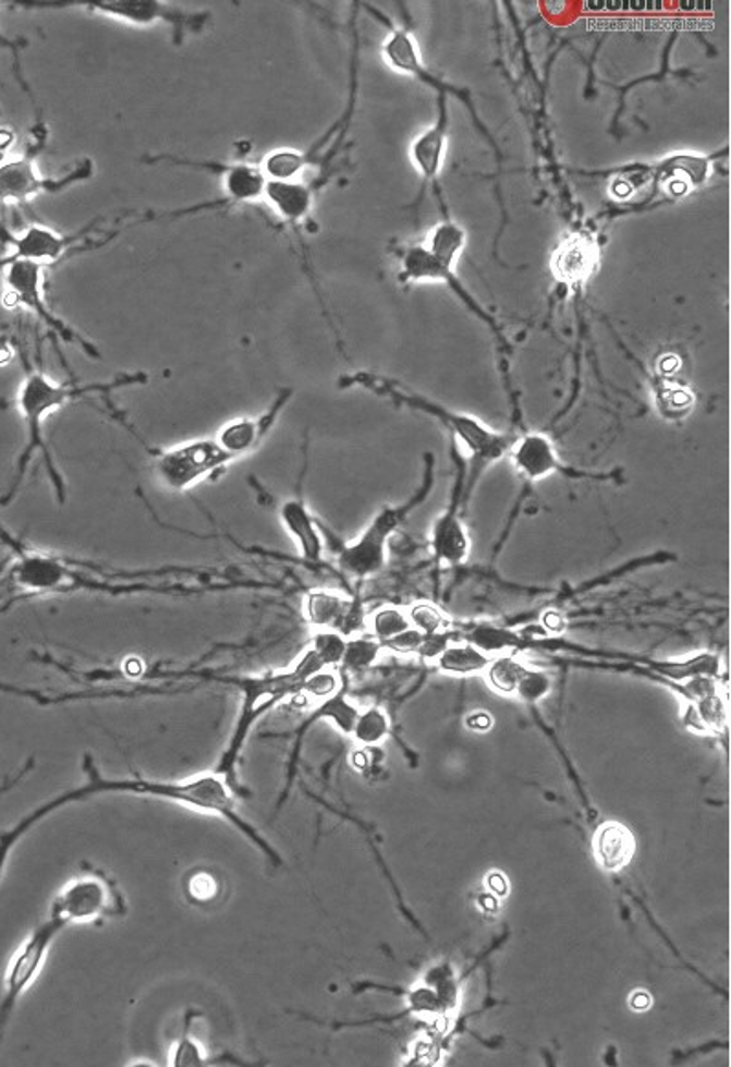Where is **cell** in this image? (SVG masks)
Returning <instances> with one entry per match:
<instances>
[{"mask_svg": "<svg viewBox=\"0 0 731 1067\" xmlns=\"http://www.w3.org/2000/svg\"><path fill=\"white\" fill-rule=\"evenodd\" d=\"M429 243L424 248L429 252V254L442 263L443 266L448 268H453L456 259H459V254L461 250L464 248L466 244V231L462 230L461 226L453 225V222H443V225H438L435 230L431 231V235L427 239Z\"/></svg>", "mask_w": 731, "mask_h": 1067, "instance_id": "cell-24", "label": "cell"}, {"mask_svg": "<svg viewBox=\"0 0 731 1067\" xmlns=\"http://www.w3.org/2000/svg\"><path fill=\"white\" fill-rule=\"evenodd\" d=\"M407 615H410L411 623H413L415 629H418L424 636L438 635V633L446 628V623H448V620H446V617H443L442 611H440L437 606L427 604V602L415 604V606L411 607L410 611H407Z\"/></svg>", "mask_w": 731, "mask_h": 1067, "instance_id": "cell-29", "label": "cell"}, {"mask_svg": "<svg viewBox=\"0 0 731 1067\" xmlns=\"http://www.w3.org/2000/svg\"><path fill=\"white\" fill-rule=\"evenodd\" d=\"M83 771L87 773L88 781L83 787L64 790L58 797L50 798L47 802L40 803L39 808L24 814L17 824L12 825L7 832H0V878L7 872V864L12 857L13 849L28 835L34 827L47 820L50 814L58 813L59 809L72 805V803L85 802L88 798L96 795H134V797H150L166 802L180 803L184 808L195 809L198 813L217 816L233 825L236 832L248 838L260 853L265 854L266 860L271 865H279L282 862L281 854L276 846L255 827L249 820L244 819V814L239 811V792L235 787L228 781L224 774L219 771H206V773L195 774L190 778L176 779V781H161V779L147 778H105L99 773L93 757H85Z\"/></svg>", "mask_w": 731, "mask_h": 1067, "instance_id": "cell-1", "label": "cell"}, {"mask_svg": "<svg viewBox=\"0 0 731 1067\" xmlns=\"http://www.w3.org/2000/svg\"><path fill=\"white\" fill-rule=\"evenodd\" d=\"M446 142H448V110H446V94H442L437 123L411 144V158L422 179L432 180L440 173Z\"/></svg>", "mask_w": 731, "mask_h": 1067, "instance_id": "cell-19", "label": "cell"}, {"mask_svg": "<svg viewBox=\"0 0 731 1067\" xmlns=\"http://www.w3.org/2000/svg\"><path fill=\"white\" fill-rule=\"evenodd\" d=\"M42 7H81L88 12L120 19L123 23L147 24L168 23L174 26H202L204 13H185L179 8L169 7L156 0H70V2H39Z\"/></svg>", "mask_w": 731, "mask_h": 1067, "instance_id": "cell-10", "label": "cell"}, {"mask_svg": "<svg viewBox=\"0 0 731 1067\" xmlns=\"http://www.w3.org/2000/svg\"><path fill=\"white\" fill-rule=\"evenodd\" d=\"M279 518H281V523L290 536L294 537L305 561L319 563L322 558V550H325V542H322V534L319 531V525H317V520L306 507L305 499L294 497V499L282 502Z\"/></svg>", "mask_w": 731, "mask_h": 1067, "instance_id": "cell-16", "label": "cell"}, {"mask_svg": "<svg viewBox=\"0 0 731 1067\" xmlns=\"http://www.w3.org/2000/svg\"><path fill=\"white\" fill-rule=\"evenodd\" d=\"M236 461H241V457L222 437V433L217 432L211 437L161 451L155 459V472L161 485L168 486L169 490L184 492L211 480L215 473Z\"/></svg>", "mask_w": 731, "mask_h": 1067, "instance_id": "cell-5", "label": "cell"}, {"mask_svg": "<svg viewBox=\"0 0 731 1067\" xmlns=\"http://www.w3.org/2000/svg\"><path fill=\"white\" fill-rule=\"evenodd\" d=\"M305 615L319 631H336L343 636L356 633L367 622L356 601L332 591H312L306 596Z\"/></svg>", "mask_w": 731, "mask_h": 1067, "instance_id": "cell-14", "label": "cell"}, {"mask_svg": "<svg viewBox=\"0 0 731 1067\" xmlns=\"http://www.w3.org/2000/svg\"><path fill=\"white\" fill-rule=\"evenodd\" d=\"M599 244L588 233H571L558 244L552 255V274L559 283L582 287L598 270Z\"/></svg>", "mask_w": 731, "mask_h": 1067, "instance_id": "cell-13", "label": "cell"}, {"mask_svg": "<svg viewBox=\"0 0 731 1067\" xmlns=\"http://www.w3.org/2000/svg\"><path fill=\"white\" fill-rule=\"evenodd\" d=\"M99 387L105 386L77 387L70 386V384H59V381L52 380L42 371H29L26 378H24L23 386H21L17 399L19 410L23 413L26 429H28V445H26L23 456L19 459L17 477H15V483H13L8 499L17 492L19 483L23 480L24 472H26V468L29 464V459L34 457L35 451L39 450L47 457L53 483L58 485L59 496H61V501H63V485L59 481L58 472L53 468L52 457L48 453L45 440H42V424H45L47 416L52 411H58L61 405L69 404L72 400L80 399V397L87 395V392L96 391Z\"/></svg>", "mask_w": 731, "mask_h": 1067, "instance_id": "cell-4", "label": "cell"}, {"mask_svg": "<svg viewBox=\"0 0 731 1067\" xmlns=\"http://www.w3.org/2000/svg\"><path fill=\"white\" fill-rule=\"evenodd\" d=\"M431 486L432 473L431 462H429L424 483L410 501L380 510L370 520L369 525L360 532V536L354 537L352 542L345 543L340 548V553H338L340 571L356 582L376 577L386 567L387 545H389L392 534L400 529L403 521L407 520V516L413 510L426 501L431 494Z\"/></svg>", "mask_w": 731, "mask_h": 1067, "instance_id": "cell-3", "label": "cell"}, {"mask_svg": "<svg viewBox=\"0 0 731 1067\" xmlns=\"http://www.w3.org/2000/svg\"><path fill=\"white\" fill-rule=\"evenodd\" d=\"M66 926L69 924L64 923L63 919L48 912V918L29 932L23 945L19 946L10 959L4 974V994L0 999V1039L7 1033L8 1023L12 1020L19 1002L39 978L53 943L63 934Z\"/></svg>", "mask_w": 731, "mask_h": 1067, "instance_id": "cell-7", "label": "cell"}, {"mask_svg": "<svg viewBox=\"0 0 731 1067\" xmlns=\"http://www.w3.org/2000/svg\"><path fill=\"white\" fill-rule=\"evenodd\" d=\"M488 658L475 646H446L440 653V666L455 674H467L486 666Z\"/></svg>", "mask_w": 731, "mask_h": 1067, "instance_id": "cell-27", "label": "cell"}, {"mask_svg": "<svg viewBox=\"0 0 731 1067\" xmlns=\"http://www.w3.org/2000/svg\"><path fill=\"white\" fill-rule=\"evenodd\" d=\"M467 723L473 728H488L490 727V717L484 716V714H475V716L467 719Z\"/></svg>", "mask_w": 731, "mask_h": 1067, "instance_id": "cell-33", "label": "cell"}, {"mask_svg": "<svg viewBox=\"0 0 731 1067\" xmlns=\"http://www.w3.org/2000/svg\"><path fill=\"white\" fill-rule=\"evenodd\" d=\"M4 268V283H7V294L4 303L8 306H24L28 311H34L50 329L56 330L64 341L75 343L81 349H85L88 354L99 356V352L94 351L93 345L81 338L74 329H70L63 319H59L42 298V279H45V265L37 260L21 259L15 255L8 254L4 259H0V270Z\"/></svg>", "mask_w": 731, "mask_h": 1067, "instance_id": "cell-8", "label": "cell"}, {"mask_svg": "<svg viewBox=\"0 0 731 1067\" xmlns=\"http://www.w3.org/2000/svg\"><path fill=\"white\" fill-rule=\"evenodd\" d=\"M717 156L679 155L668 156L655 166H645V184H651L653 196L679 198L703 185L711 173V162Z\"/></svg>", "mask_w": 731, "mask_h": 1067, "instance_id": "cell-12", "label": "cell"}, {"mask_svg": "<svg viewBox=\"0 0 731 1067\" xmlns=\"http://www.w3.org/2000/svg\"><path fill=\"white\" fill-rule=\"evenodd\" d=\"M490 886L491 888L496 889V892H499V894H504V892H507V883H504V878H502L501 875H491Z\"/></svg>", "mask_w": 731, "mask_h": 1067, "instance_id": "cell-34", "label": "cell"}, {"mask_svg": "<svg viewBox=\"0 0 731 1067\" xmlns=\"http://www.w3.org/2000/svg\"><path fill=\"white\" fill-rule=\"evenodd\" d=\"M403 278L410 279V281H422V279H442L446 283L450 284L451 289L456 290V294L461 295L462 300L466 301L467 305H472V308L478 311L477 306L473 305L472 298L470 294L464 292L459 281H456L455 274H453V268H448L443 266L442 263H438L435 257H432L429 252H427L424 246H415V248H410L403 255Z\"/></svg>", "mask_w": 731, "mask_h": 1067, "instance_id": "cell-22", "label": "cell"}, {"mask_svg": "<svg viewBox=\"0 0 731 1067\" xmlns=\"http://www.w3.org/2000/svg\"><path fill=\"white\" fill-rule=\"evenodd\" d=\"M219 877L215 873L196 870L185 878V897L193 905H211L215 899H219Z\"/></svg>", "mask_w": 731, "mask_h": 1067, "instance_id": "cell-28", "label": "cell"}, {"mask_svg": "<svg viewBox=\"0 0 731 1067\" xmlns=\"http://www.w3.org/2000/svg\"><path fill=\"white\" fill-rule=\"evenodd\" d=\"M512 459L519 472L531 481L543 480L556 472L571 473L561 466L558 451L541 433L524 435L517 445L512 446Z\"/></svg>", "mask_w": 731, "mask_h": 1067, "instance_id": "cell-17", "label": "cell"}, {"mask_svg": "<svg viewBox=\"0 0 731 1067\" xmlns=\"http://www.w3.org/2000/svg\"><path fill=\"white\" fill-rule=\"evenodd\" d=\"M12 582L24 591H53L59 589L70 578L63 566L52 558L21 553L19 560L10 571Z\"/></svg>", "mask_w": 731, "mask_h": 1067, "instance_id": "cell-20", "label": "cell"}, {"mask_svg": "<svg viewBox=\"0 0 731 1067\" xmlns=\"http://www.w3.org/2000/svg\"><path fill=\"white\" fill-rule=\"evenodd\" d=\"M392 397L398 400H405L410 405H415V408H421L427 413L437 415L446 426L450 427L451 432L455 433L456 439L466 446L475 466L484 468L490 462L499 461L507 456L508 450H512L513 445L510 437L484 426L473 416L456 415V413H451V411L432 405L427 400L416 399V397H400L397 392H392Z\"/></svg>", "mask_w": 731, "mask_h": 1067, "instance_id": "cell-9", "label": "cell"}, {"mask_svg": "<svg viewBox=\"0 0 731 1067\" xmlns=\"http://www.w3.org/2000/svg\"><path fill=\"white\" fill-rule=\"evenodd\" d=\"M378 652H380V642L376 639H354V641L346 642L343 660L352 668H363V666H369L375 660Z\"/></svg>", "mask_w": 731, "mask_h": 1067, "instance_id": "cell-30", "label": "cell"}, {"mask_svg": "<svg viewBox=\"0 0 731 1067\" xmlns=\"http://www.w3.org/2000/svg\"><path fill=\"white\" fill-rule=\"evenodd\" d=\"M381 52H383V58H386L387 63L391 64L392 69L398 70V72H405V74L421 77L422 82L429 83L431 87L438 88L440 94H443V88H448V85L440 83V80H435V77H431L424 70L421 56H418V48H416L413 37L405 29L392 32L389 35V39L383 43Z\"/></svg>", "mask_w": 731, "mask_h": 1067, "instance_id": "cell-21", "label": "cell"}, {"mask_svg": "<svg viewBox=\"0 0 731 1067\" xmlns=\"http://www.w3.org/2000/svg\"><path fill=\"white\" fill-rule=\"evenodd\" d=\"M127 899L120 886L101 870H88L64 884L50 906V913L69 924L96 923L127 916Z\"/></svg>", "mask_w": 731, "mask_h": 1067, "instance_id": "cell-6", "label": "cell"}, {"mask_svg": "<svg viewBox=\"0 0 731 1067\" xmlns=\"http://www.w3.org/2000/svg\"><path fill=\"white\" fill-rule=\"evenodd\" d=\"M325 668L321 658L314 652V647L306 650L305 655L294 664V668L266 674V676L255 677H228L224 681L241 690V708L236 716L235 725L231 730L230 739L226 744L224 752L220 756L215 771L224 774L228 781L235 787L236 792L242 795V787L239 784V762H241L242 750L246 747L249 733L260 717L268 714L273 706L281 703L282 699L290 695H297L303 692L308 677L316 671Z\"/></svg>", "mask_w": 731, "mask_h": 1067, "instance_id": "cell-2", "label": "cell"}, {"mask_svg": "<svg viewBox=\"0 0 731 1067\" xmlns=\"http://www.w3.org/2000/svg\"><path fill=\"white\" fill-rule=\"evenodd\" d=\"M523 676L524 669L512 658H504L491 668V681L497 688H501L502 692H512L513 688H517Z\"/></svg>", "mask_w": 731, "mask_h": 1067, "instance_id": "cell-31", "label": "cell"}, {"mask_svg": "<svg viewBox=\"0 0 731 1067\" xmlns=\"http://www.w3.org/2000/svg\"><path fill=\"white\" fill-rule=\"evenodd\" d=\"M369 622L370 628H373V636L380 644H386V642L403 633L405 629L411 628L410 615L403 609H398V607H381L370 617Z\"/></svg>", "mask_w": 731, "mask_h": 1067, "instance_id": "cell-26", "label": "cell"}, {"mask_svg": "<svg viewBox=\"0 0 731 1067\" xmlns=\"http://www.w3.org/2000/svg\"><path fill=\"white\" fill-rule=\"evenodd\" d=\"M198 1013L195 1010H190L185 1015L184 1029H182V1034L180 1039L176 1040V1044L173 1045V1050L169 1053V1066L173 1067H204L214 1066L217 1062L214 1058H209L204 1053V1047L198 1044V1040L191 1036V1026H193V1020Z\"/></svg>", "mask_w": 731, "mask_h": 1067, "instance_id": "cell-25", "label": "cell"}, {"mask_svg": "<svg viewBox=\"0 0 731 1067\" xmlns=\"http://www.w3.org/2000/svg\"><path fill=\"white\" fill-rule=\"evenodd\" d=\"M634 842L631 833L622 825H605L598 835V853L604 865L617 870L628 864L633 854Z\"/></svg>", "mask_w": 731, "mask_h": 1067, "instance_id": "cell-23", "label": "cell"}, {"mask_svg": "<svg viewBox=\"0 0 731 1067\" xmlns=\"http://www.w3.org/2000/svg\"><path fill=\"white\" fill-rule=\"evenodd\" d=\"M383 730H386L383 717L378 712H369L367 716L357 717L352 732H356L362 741H375L376 738H380Z\"/></svg>", "mask_w": 731, "mask_h": 1067, "instance_id": "cell-32", "label": "cell"}, {"mask_svg": "<svg viewBox=\"0 0 731 1067\" xmlns=\"http://www.w3.org/2000/svg\"><path fill=\"white\" fill-rule=\"evenodd\" d=\"M470 534L459 516V497L438 516L431 531V550L438 563L462 566L470 556Z\"/></svg>", "mask_w": 731, "mask_h": 1067, "instance_id": "cell-15", "label": "cell"}, {"mask_svg": "<svg viewBox=\"0 0 731 1067\" xmlns=\"http://www.w3.org/2000/svg\"><path fill=\"white\" fill-rule=\"evenodd\" d=\"M93 173V163H81L80 168L66 174L61 180H50L40 177L32 156H21L0 163V203H26L32 196L42 191L63 190L64 185L85 180Z\"/></svg>", "mask_w": 731, "mask_h": 1067, "instance_id": "cell-11", "label": "cell"}, {"mask_svg": "<svg viewBox=\"0 0 731 1067\" xmlns=\"http://www.w3.org/2000/svg\"><path fill=\"white\" fill-rule=\"evenodd\" d=\"M263 203L268 204L277 217L287 225H300L310 214L314 187L303 180L295 182H266Z\"/></svg>", "mask_w": 731, "mask_h": 1067, "instance_id": "cell-18", "label": "cell"}, {"mask_svg": "<svg viewBox=\"0 0 731 1067\" xmlns=\"http://www.w3.org/2000/svg\"><path fill=\"white\" fill-rule=\"evenodd\" d=\"M649 1005V996L644 993L634 994L633 996V1007L636 1009H645Z\"/></svg>", "mask_w": 731, "mask_h": 1067, "instance_id": "cell-35", "label": "cell"}]
</instances>
